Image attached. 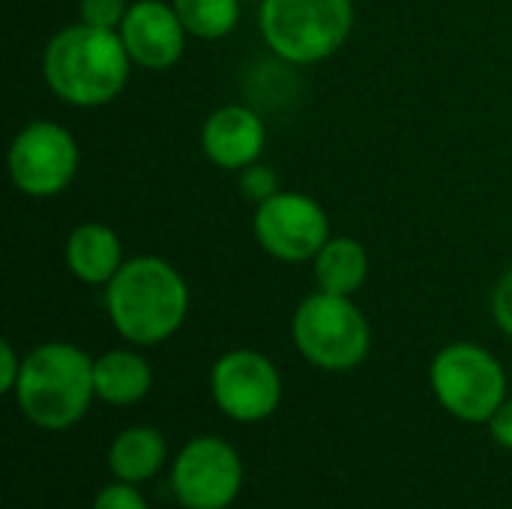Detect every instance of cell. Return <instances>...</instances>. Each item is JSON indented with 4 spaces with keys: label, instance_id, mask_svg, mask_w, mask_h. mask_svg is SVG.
I'll return each mask as SVG.
<instances>
[{
    "label": "cell",
    "instance_id": "1",
    "mask_svg": "<svg viewBox=\"0 0 512 509\" xmlns=\"http://www.w3.org/2000/svg\"><path fill=\"white\" fill-rule=\"evenodd\" d=\"M189 285L183 273L159 255H135L105 285L111 327L138 348L168 342L189 315Z\"/></svg>",
    "mask_w": 512,
    "mask_h": 509
},
{
    "label": "cell",
    "instance_id": "2",
    "mask_svg": "<svg viewBox=\"0 0 512 509\" xmlns=\"http://www.w3.org/2000/svg\"><path fill=\"white\" fill-rule=\"evenodd\" d=\"M132 57L117 30L84 21L60 27L42 51V78L48 90L75 108H102L114 102L132 72Z\"/></svg>",
    "mask_w": 512,
    "mask_h": 509
},
{
    "label": "cell",
    "instance_id": "3",
    "mask_svg": "<svg viewBox=\"0 0 512 509\" xmlns=\"http://www.w3.org/2000/svg\"><path fill=\"white\" fill-rule=\"evenodd\" d=\"M18 411L45 432H66L84 420L90 402L96 399L93 387V357L69 342L36 345L21 366L15 387Z\"/></svg>",
    "mask_w": 512,
    "mask_h": 509
},
{
    "label": "cell",
    "instance_id": "4",
    "mask_svg": "<svg viewBox=\"0 0 512 509\" xmlns=\"http://www.w3.org/2000/svg\"><path fill=\"white\" fill-rule=\"evenodd\" d=\"M354 0H261L258 30L267 48L294 66L333 57L351 36Z\"/></svg>",
    "mask_w": 512,
    "mask_h": 509
},
{
    "label": "cell",
    "instance_id": "5",
    "mask_svg": "<svg viewBox=\"0 0 512 509\" xmlns=\"http://www.w3.org/2000/svg\"><path fill=\"white\" fill-rule=\"evenodd\" d=\"M291 336L303 360L324 372H351L372 348V327L363 309L351 297L327 291L300 300L291 318Z\"/></svg>",
    "mask_w": 512,
    "mask_h": 509
},
{
    "label": "cell",
    "instance_id": "6",
    "mask_svg": "<svg viewBox=\"0 0 512 509\" xmlns=\"http://www.w3.org/2000/svg\"><path fill=\"white\" fill-rule=\"evenodd\" d=\"M435 399L462 423H489L507 399V372L501 360L474 342L441 348L429 369Z\"/></svg>",
    "mask_w": 512,
    "mask_h": 509
},
{
    "label": "cell",
    "instance_id": "7",
    "mask_svg": "<svg viewBox=\"0 0 512 509\" xmlns=\"http://www.w3.org/2000/svg\"><path fill=\"white\" fill-rule=\"evenodd\" d=\"M81 150L75 135L54 120L27 123L9 144L6 168L12 186L27 198H54L78 174Z\"/></svg>",
    "mask_w": 512,
    "mask_h": 509
},
{
    "label": "cell",
    "instance_id": "8",
    "mask_svg": "<svg viewBox=\"0 0 512 509\" xmlns=\"http://www.w3.org/2000/svg\"><path fill=\"white\" fill-rule=\"evenodd\" d=\"M243 489L240 453L216 438L201 435L180 447L171 465V492L183 509H228Z\"/></svg>",
    "mask_w": 512,
    "mask_h": 509
},
{
    "label": "cell",
    "instance_id": "9",
    "mask_svg": "<svg viewBox=\"0 0 512 509\" xmlns=\"http://www.w3.org/2000/svg\"><path fill=\"white\" fill-rule=\"evenodd\" d=\"M255 243L276 261L306 264L333 237L324 207L303 192H276L255 207L252 216Z\"/></svg>",
    "mask_w": 512,
    "mask_h": 509
},
{
    "label": "cell",
    "instance_id": "10",
    "mask_svg": "<svg viewBox=\"0 0 512 509\" xmlns=\"http://www.w3.org/2000/svg\"><path fill=\"white\" fill-rule=\"evenodd\" d=\"M216 408L237 423H261L282 402V375L270 357L252 348L225 351L210 369Z\"/></svg>",
    "mask_w": 512,
    "mask_h": 509
},
{
    "label": "cell",
    "instance_id": "11",
    "mask_svg": "<svg viewBox=\"0 0 512 509\" xmlns=\"http://www.w3.org/2000/svg\"><path fill=\"white\" fill-rule=\"evenodd\" d=\"M120 39L135 66L162 72L171 69L183 51L189 30L183 27L171 0H135L120 24Z\"/></svg>",
    "mask_w": 512,
    "mask_h": 509
},
{
    "label": "cell",
    "instance_id": "12",
    "mask_svg": "<svg viewBox=\"0 0 512 509\" xmlns=\"http://www.w3.org/2000/svg\"><path fill=\"white\" fill-rule=\"evenodd\" d=\"M267 144V126L261 114L249 105L231 102L216 108L201 126V150L204 156L225 171H243L261 162Z\"/></svg>",
    "mask_w": 512,
    "mask_h": 509
},
{
    "label": "cell",
    "instance_id": "13",
    "mask_svg": "<svg viewBox=\"0 0 512 509\" xmlns=\"http://www.w3.org/2000/svg\"><path fill=\"white\" fill-rule=\"evenodd\" d=\"M63 261H66V270L78 282H84V285H102L105 288L117 276V270L126 264L123 240H120V234L111 225L81 222L66 237Z\"/></svg>",
    "mask_w": 512,
    "mask_h": 509
},
{
    "label": "cell",
    "instance_id": "14",
    "mask_svg": "<svg viewBox=\"0 0 512 509\" xmlns=\"http://www.w3.org/2000/svg\"><path fill=\"white\" fill-rule=\"evenodd\" d=\"M96 399L114 408L138 405L153 387V369L138 351L114 348L93 360Z\"/></svg>",
    "mask_w": 512,
    "mask_h": 509
},
{
    "label": "cell",
    "instance_id": "15",
    "mask_svg": "<svg viewBox=\"0 0 512 509\" xmlns=\"http://www.w3.org/2000/svg\"><path fill=\"white\" fill-rule=\"evenodd\" d=\"M312 276L318 291L354 297L369 279V252L348 234H333L312 258Z\"/></svg>",
    "mask_w": 512,
    "mask_h": 509
},
{
    "label": "cell",
    "instance_id": "16",
    "mask_svg": "<svg viewBox=\"0 0 512 509\" xmlns=\"http://www.w3.org/2000/svg\"><path fill=\"white\" fill-rule=\"evenodd\" d=\"M168 459V444L159 429L150 426H132L123 429L111 447H108V471L120 483H147L153 480Z\"/></svg>",
    "mask_w": 512,
    "mask_h": 509
},
{
    "label": "cell",
    "instance_id": "17",
    "mask_svg": "<svg viewBox=\"0 0 512 509\" xmlns=\"http://www.w3.org/2000/svg\"><path fill=\"white\" fill-rule=\"evenodd\" d=\"M189 36L213 42L234 33L240 24L243 0H171Z\"/></svg>",
    "mask_w": 512,
    "mask_h": 509
},
{
    "label": "cell",
    "instance_id": "18",
    "mask_svg": "<svg viewBox=\"0 0 512 509\" xmlns=\"http://www.w3.org/2000/svg\"><path fill=\"white\" fill-rule=\"evenodd\" d=\"M126 12H129V0H78V15L90 27L120 30Z\"/></svg>",
    "mask_w": 512,
    "mask_h": 509
},
{
    "label": "cell",
    "instance_id": "19",
    "mask_svg": "<svg viewBox=\"0 0 512 509\" xmlns=\"http://www.w3.org/2000/svg\"><path fill=\"white\" fill-rule=\"evenodd\" d=\"M240 192L258 207L267 198H273L276 192H282V186H279V177H276V171L270 165L255 162V165H249V168L240 171Z\"/></svg>",
    "mask_w": 512,
    "mask_h": 509
},
{
    "label": "cell",
    "instance_id": "20",
    "mask_svg": "<svg viewBox=\"0 0 512 509\" xmlns=\"http://www.w3.org/2000/svg\"><path fill=\"white\" fill-rule=\"evenodd\" d=\"M93 509H150L144 495L132 486V483H120L114 480L111 486H105L96 501H93Z\"/></svg>",
    "mask_w": 512,
    "mask_h": 509
},
{
    "label": "cell",
    "instance_id": "21",
    "mask_svg": "<svg viewBox=\"0 0 512 509\" xmlns=\"http://www.w3.org/2000/svg\"><path fill=\"white\" fill-rule=\"evenodd\" d=\"M492 315H495V324L504 336L512 339V270H507L498 285H495V294H492Z\"/></svg>",
    "mask_w": 512,
    "mask_h": 509
},
{
    "label": "cell",
    "instance_id": "22",
    "mask_svg": "<svg viewBox=\"0 0 512 509\" xmlns=\"http://www.w3.org/2000/svg\"><path fill=\"white\" fill-rule=\"evenodd\" d=\"M21 366H24V357L15 354L9 339H3L0 342V393H6V396L15 393L18 378H21Z\"/></svg>",
    "mask_w": 512,
    "mask_h": 509
},
{
    "label": "cell",
    "instance_id": "23",
    "mask_svg": "<svg viewBox=\"0 0 512 509\" xmlns=\"http://www.w3.org/2000/svg\"><path fill=\"white\" fill-rule=\"evenodd\" d=\"M489 432H492V441L498 447H504V450L512 453V399H504V405L492 414Z\"/></svg>",
    "mask_w": 512,
    "mask_h": 509
},
{
    "label": "cell",
    "instance_id": "24",
    "mask_svg": "<svg viewBox=\"0 0 512 509\" xmlns=\"http://www.w3.org/2000/svg\"><path fill=\"white\" fill-rule=\"evenodd\" d=\"M258 3H261V0H258Z\"/></svg>",
    "mask_w": 512,
    "mask_h": 509
}]
</instances>
